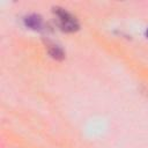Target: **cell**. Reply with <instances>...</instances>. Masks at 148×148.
Wrapping results in <instances>:
<instances>
[{"label":"cell","instance_id":"cell-2","mask_svg":"<svg viewBox=\"0 0 148 148\" xmlns=\"http://www.w3.org/2000/svg\"><path fill=\"white\" fill-rule=\"evenodd\" d=\"M24 24L34 30H40L43 28V18L38 14H30L24 17Z\"/></svg>","mask_w":148,"mask_h":148},{"label":"cell","instance_id":"cell-1","mask_svg":"<svg viewBox=\"0 0 148 148\" xmlns=\"http://www.w3.org/2000/svg\"><path fill=\"white\" fill-rule=\"evenodd\" d=\"M53 13L58 17V23L61 30L66 32H74L79 29V22L75 16H73L69 12L60 7H53Z\"/></svg>","mask_w":148,"mask_h":148},{"label":"cell","instance_id":"cell-3","mask_svg":"<svg viewBox=\"0 0 148 148\" xmlns=\"http://www.w3.org/2000/svg\"><path fill=\"white\" fill-rule=\"evenodd\" d=\"M47 51H49V54L56 60H62L65 58V53L62 49L53 43H47Z\"/></svg>","mask_w":148,"mask_h":148},{"label":"cell","instance_id":"cell-4","mask_svg":"<svg viewBox=\"0 0 148 148\" xmlns=\"http://www.w3.org/2000/svg\"><path fill=\"white\" fill-rule=\"evenodd\" d=\"M146 35H147V37H148V29H147V31H146Z\"/></svg>","mask_w":148,"mask_h":148}]
</instances>
